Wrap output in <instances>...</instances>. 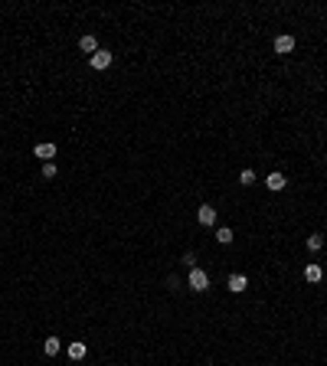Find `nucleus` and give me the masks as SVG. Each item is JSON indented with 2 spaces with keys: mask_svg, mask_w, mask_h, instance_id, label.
Masks as SVG:
<instances>
[{
  "mask_svg": "<svg viewBox=\"0 0 327 366\" xmlns=\"http://www.w3.org/2000/svg\"><path fill=\"white\" fill-rule=\"evenodd\" d=\"M186 285H190V291H206V288H210V275H206L203 268H190Z\"/></svg>",
  "mask_w": 327,
  "mask_h": 366,
  "instance_id": "obj_1",
  "label": "nucleus"
},
{
  "mask_svg": "<svg viewBox=\"0 0 327 366\" xmlns=\"http://www.w3.org/2000/svg\"><path fill=\"white\" fill-rule=\"evenodd\" d=\"M197 219H200L203 226H216V210H213L210 203H203V206L197 210Z\"/></svg>",
  "mask_w": 327,
  "mask_h": 366,
  "instance_id": "obj_2",
  "label": "nucleus"
},
{
  "mask_svg": "<svg viewBox=\"0 0 327 366\" xmlns=\"http://www.w3.org/2000/svg\"><path fill=\"white\" fill-rule=\"evenodd\" d=\"M291 49H295V36H288V33H285V36L275 39V53H278V56H288Z\"/></svg>",
  "mask_w": 327,
  "mask_h": 366,
  "instance_id": "obj_3",
  "label": "nucleus"
},
{
  "mask_svg": "<svg viewBox=\"0 0 327 366\" xmlns=\"http://www.w3.org/2000/svg\"><path fill=\"white\" fill-rule=\"evenodd\" d=\"M226 285H229V291H232V294H242L249 288V278H246V275H229Z\"/></svg>",
  "mask_w": 327,
  "mask_h": 366,
  "instance_id": "obj_4",
  "label": "nucleus"
},
{
  "mask_svg": "<svg viewBox=\"0 0 327 366\" xmlns=\"http://www.w3.org/2000/svg\"><path fill=\"white\" fill-rule=\"evenodd\" d=\"M33 154H36L43 164H53V157H56V144H36V150H33Z\"/></svg>",
  "mask_w": 327,
  "mask_h": 366,
  "instance_id": "obj_5",
  "label": "nucleus"
},
{
  "mask_svg": "<svg viewBox=\"0 0 327 366\" xmlns=\"http://www.w3.org/2000/svg\"><path fill=\"white\" fill-rule=\"evenodd\" d=\"M108 66H111V53L108 49H99L92 56V69H99V72H102V69H108Z\"/></svg>",
  "mask_w": 327,
  "mask_h": 366,
  "instance_id": "obj_6",
  "label": "nucleus"
},
{
  "mask_svg": "<svg viewBox=\"0 0 327 366\" xmlns=\"http://www.w3.org/2000/svg\"><path fill=\"white\" fill-rule=\"evenodd\" d=\"M79 49H82V53H92V56H95V53H99V39H95V36H88V33H85V36L79 39Z\"/></svg>",
  "mask_w": 327,
  "mask_h": 366,
  "instance_id": "obj_7",
  "label": "nucleus"
},
{
  "mask_svg": "<svg viewBox=\"0 0 327 366\" xmlns=\"http://www.w3.org/2000/svg\"><path fill=\"white\" fill-rule=\"evenodd\" d=\"M285 183H288V180H285L282 174H268V180H265V186H268L272 193H282V190H285Z\"/></svg>",
  "mask_w": 327,
  "mask_h": 366,
  "instance_id": "obj_8",
  "label": "nucleus"
},
{
  "mask_svg": "<svg viewBox=\"0 0 327 366\" xmlns=\"http://www.w3.org/2000/svg\"><path fill=\"white\" fill-rule=\"evenodd\" d=\"M304 278H308V281H311V285H317V281H321V278H324V272H321V265H308V268H304Z\"/></svg>",
  "mask_w": 327,
  "mask_h": 366,
  "instance_id": "obj_9",
  "label": "nucleus"
},
{
  "mask_svg": "<svg viewBox=\"0 0 327 366\" xmlns=\"http://www.w3.org/2000/svg\"><path fill=\"white\" fill-rule=\"evenodd\" d=\"M82 356H85V343H82V340L69 343V360H82Z\"/></svg>",
  "mask_w": 327,
  "mask_h": 366,
  "instance_id": "obj_10",
  "label": "nucleus"
},
{
  "mask_svg": "<svg viewBox=\"0 0 327 366\" xmlns=\"http://www.w3.org/2000/svg\"><path fill=\"white\" fill-rule=\"evenodd\" d=\"M232 239H236L232 229H226V226H222V229H216V242H219V245H229Z\"/></svg>",
  "mask_w": 327,
  "mask_h": 366,
  "instance_id": "obj_11",
  "label": "nucleus"
},
{
  "mask_svg": "<svg viewBox=\"0 0 327 366\" xmlns=\"http://www.w3.org/2000/svg\"><path fill=\"white\" fill-rule=\"evenodd\" d=\"M43 350H46V356H56V353H59V337H46Z\"/></svg>",
  "mask_w": 327,
  "mask_h": 366,
  "instance_id": "obj_12",
  "label": "nucleus"
},
{
  "mask_svg": "<svg viewBox=\"0 0 327 366\" xmlns=\"http://www.w3.org/2000/svg\"><path fill=\"white\" fill-rule=\"evenodd\" d=\"M239 183H242V186L255 183V170H249V167H246V170H242V174H239Z\"/></svg>",
  "mask_w": 327,
  "mask_h": 366,
  "instance_id": "obj_13",
  "label": "nucleus"
},
{
  "mask_svg": "<svg viewBox=\"0 0 327 366\" xmlns=\"http://www.w3.org/2000/svg\"><path fill=\"white\" fill-rule=\"evenodd\" d=\"M321 245H324V236H308V248L311 252H321Z\"/></svg>",
  "mask_w": 327,
  "mask_h": 366,
  "instance_id": "obj_14",
  "label": "nucleus"
},
{
  "mask_svg": "<svg viewBox=\"0 0 327 366\" xmlns=\"http://www.w3.org/2000/svg\"><path fill=\"white\" fill-rule=\"evenodd\" d=\"M56 174H59V170H56V164H43V177H46V180H53Z\"/></svg>",
  "mask_w": 327,
  "mask_h": 366,
  "instance_id": "obj_15",
  "label": "nucleus"
}]
</instances>
